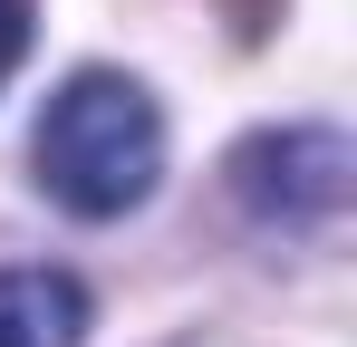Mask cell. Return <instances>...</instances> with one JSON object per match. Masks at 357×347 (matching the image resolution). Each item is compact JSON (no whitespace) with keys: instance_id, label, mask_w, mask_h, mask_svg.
<instances>
[{"instance_id":"6da1fadb","label":"cell","mask_w":357,"mask_h":347,"mask_svg":"<svg viewBox=\"0 0 357 347\" xmlns=\"http://www.w3.org/2000/svg\"><path fill=\"white\" fill-rule=\"evenodd\" d=\"M39 193L77 213V222H116L135 213L145 193H155V174H165V116L155 97L116 77V68H77L49 116H39Z\"/></svg>"},{"instance_id":"7a4b0ae2","label":"cell","mask_w":357,"mask_h":347,"mask_svg":"<svg viewBox=\"0 0 357 347\" xmlns=\"http://www.w3.org/2000/svg\"><path fill=\"white\" fill-rule=\"evenodd\" d=\"M241 203L271 213V222H338V203H348V135L290 125V135L241 145Z\"/></svg>"},{"instance_id":"3957f363","label":"cell","mask_w":357,"mask_h":347,"mask_svg":"<svg viewBox=\"0 0 357 347\" xmlns=\"http://www.w3.org/2000/svg\"><path fill=\"white\" fill-rule=\"evenodd\" d=\"M0 347H87V289L68 270H0Z\"/></svg>"},{"instance_id":"277c9868","label":"cell","mask_w":357,"mask_h":347,"mask_svg":"<svg viewBox=\"0 0 357 347\" xmlns=\"http://www.w3.org/2000/svg\"><path fill=\"white\" fill-rule=\"evenodd\" d=\"M29 58V0H0V77Z\"/></svg>"}]
</instances>
